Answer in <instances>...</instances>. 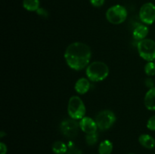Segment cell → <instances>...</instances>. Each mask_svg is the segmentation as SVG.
<instances>
[{
  "mask_svg": "<svg viewBox=\"0 0 155 154\" xmlns=\"http://www.w3.org/2000/svg\"><path fill=\"white\" fill-rule=\"evenodd\" d=\"M92 57L90 47L80 42H73L67 47L64 59L67 64L74 70H81L87 67Z\"/></svg>",
  "mask_w": 155,
  "mask_h": 154,
  "instance_id": "1",
  "label": "cell"
},
{
  "mask_svg": "<svg viewBox=\"0 0 155 154\" xmlns=\"http://www.w3.org/2000/svg\"><path fill=\"white\" fill-rule=\"evenodd\" d=\"M86 73L90 81L95 82H101L105 79L108 75L109 67L104 62L94 61L88 65Z\"/></svg>",
  "mask_w": 155,
  "mask_h": 154,
  "instance_id": "2",
  "label": "cell"
},
{
  "mask_svg": "<svg viewBox=\"0 0 155 154\" xmlns=\"http://www.w3.org/2000/svg\"><path fill=\"white\" fill-rule=\"evenodd\" d=\"M86 112V106L80 97L72 96L70 98L68 105V113L71 119L80 120L85 116Z\"/></svg>",
  "mask_w": 155,
  "mask_h": 154,
  "instance_id": "3",
  "label": "cell"
},
{
  "mask_svg": "<svg viewBox=\"0 0 155 154\" xmlns=\"http://www.w3.org/2000/svg\"><path fill=\"white\" fill-rule=\"evenodd\" d=\"M128 12L127 8L121 5H115L109 8L106 11V18L112 24H121L127 20Z\"/></svg>",
  "mask_w": 155,
  "mask_h": 154,
  "instance_id": "4",
  "label": "cell"
},
{
  "mask_svg": "<svg viewBox=\"0 0 155 154\" xmlns=\"http://www.w3.org/2000/svg\"><path fill=\"white\" fill-rule=\"evenodd\" d=\"M139 54L146 61H154L155 60V41L150 39L141 40L137 44Z\"/></svg>",
  "mask_w": 155,
  "mask_h": 154,
  "instance_id": "5",
  "label": "cell"
},
{
  "mask_svg": "<svg viewBox=\"0 0 155 154\" xmlns=\"http://www.w3.org/2000/svg\"><path fill=\"white\" fill-rule=\"evenodd\" d=\"M95 120L98 128L101 131H105L113 126L116 122V116L110 110H101L96 115Z\"/></svg>",
  "mask_w": 155,
  "mask_h": 154,
  "instance_id": "6",
  "label": "cell"
},
{
  "mask_svg": "<svg viewBox=\"0 0 155 154\" xmlns=\"http://www.w3.org/2000/svg\"><path fill=\"white\" fill-rule=\"evenodd\" d=\"M61 131L68 138L74 139L78 135L79 130L80 129V124L76 119H65L61 122Z\"/></svg>",
  "mask_w": 155,
  "mask_h": 154,
  "instance_id": "7",
  "label": "cell"
},
{
  "mask_svg": "<svg viewBox=\"0 0 155 154\" xmlns=\"http://www.w3.org/2000/svg\"><path fill=\"white\" fill-rule=\"evenodd\" d=\"M139 18L144 24L151 25L155 22V5L146 2L142 5L139 10Z\"/></svg>",
  "mask_w": 155,
  "mask_h": 154,
  "instance_id": "8",
  "label": "cell"
},
{
  "mask_svg": "<svg viewBox=\"0 0 155 154\" xmlns=\"http://www.w3.org/2000/svg\"><path fill=\"white\" fill-rule=\"evenodd\" d=\"M79 124H80V129L86 134L96 133L97 129H98L95 120L88 116H84L83 119H80Z\"/></svg>",
  "mask_w": 155,
  "mask_h": 154,
  "instance_id": "9",
  "label": "cell"
},
{
  "mask_svg": "<svg viewBox=\"0 0 155 154\" xmlns=\"http://www.w3.org/2000/svg\"><path fill=\"white\" fill-rule=\"evenodd\" d=\"M148 32H149V30L146 24H138L133 30V36L134 39L139 42V41L146 39Z\"/></svg>",
  "mask_w": 155,
  "mask_h": 154,
  "instance_id": "10",
  "label": "cell"
},
{
  "mask_svg": "<svg viewBox=\"0 0 155 154\" xmlns=\"http://www.w3.org/2000/svg\"><path fill=\"white\" fill-rule=\"evenodd\" d=\"M144 104L148 110L155 111V86L149 88L145 94Z\"/></svg>",
  "mask_w": 155,
  "mask_h": 154,
  "instance_id": "11",
  "label": "cell"
},
{
  "mask_svg": "<svg viewBox=\"0 0 155 154\" xmlns=\"http://www.w3.org/2000/svg\"><path fill=\"white\" fill-rule=\"evenodd\" d=\"M75 91L80 95H84L89 91L90 88V82L89 79L80 78L76 82L74 86Z\"/></svg>",
  "mask_w": 155,
  "mask_h": 154,
  "instance_id": "12",
  "label": "cell"
},
{
  "mask_svg": "<svg viewBox=\"0 0 155 154\" xmlns=\"http://www.w3.org/2000/svg\"><path fill=\"white\" fill-rule=\"evenodd\" d=\"M139 142L146 149H154L155 147V139L148 134H142L139 136Z\"/></svg>",
  "mask_w": 155,
  "mask_h": 154,
  "instance_id": "13",
  "label": "cell"
},
{
  "mask_svg": "<svg viewBox=\"0 0 155 154\" xmlns=\"http://www.w3.org/2000/svg\"><path fill=\"white\" fill-rule=\"evenodd\" d=\"M51 149L54 154H66L68 150V146L63 141L58 140L53 143Z\"/></svg>",
  "mask_w": 155,
  "mask_h": 154,
  "instance_id": "14",
  "label": "cell"
},
{
  "mask_svg": "<svg viewBox=\"0 0 155 154\" xmlns=\"http://www.w3.org/2000/svg\"><path fill=\"white\" fill-rule=\"evenodd\" d=\"M113 143L110 140H104L99 144L98 153L99 154H111L113 151Z\"/></svg>",
  "mask_w": 155,
  "mask_h": 154,
  "instance_id": "15",
  "label": "cell"
},
{
  "mask_svg": "<svg viewBox=\"0 0 155 154\" xmlns=\"http://www.w3.org/2000/svg\"><path fill=\"white\" fill-rule=\"evenodd\" d=\"M39 0H24L23 7L29 11H37L39 8Z\"/></svg>",
  "mask_w": 155,
  "mask_h": 154,
  "instance_id": "16",
  "label": "cell"
},
{
  "mask_svg": "<svg viewBox=\"0 0 155 154\" xmlns=\"http://www.w3.org/2000/svg\"><path fill=\"white\" fill-rule=\"evenodd\" d=\"M145 72L148 76L155 75V63L154 61H150L145 66Z\"/></svg>",
  "mask_w": 155,
  "mask_h": 154,
  "instance_id": "17",
  "label": "cell"
},
{
  "mask_svg": "<svg viewBox=\"0 0 155 154\" xmlns=\"http://www.w3.org/2000/svg\"><path fill=\"white\" fill-rule=\"evenodd\" d=\"M98 138L97 133L86 134V142L89 146H94L98 142Z\"/></svg>",
  "mask_w": 155,
  "mask_h": 154,
  "instance_id": "18",
  "label": "cell"
},
{
  "mask_svg": "<svg viewBox=\"0 0 155 154\" xmlns=\"http://www.w3.org/2000/svg\"><path fill=\"white\" fill-rule=\"evenodd\" d=\"M147 128L151 131H155V115L149 118L147 122Z\"/></svg>",
  "mask_w": 155,
  "mask_h": 154,
  "instance_id": "19",
  "label": "cell"
},
{
  "mask_svg": "<svg viewBox=\"0 0 155 154\" xmlns=\"http://www.w3.org/2000/svg\"><path fill=\"white\" fill-rule=\"evenodd\" d=\"M66 154H83L82 151L80 149L74 146H71L68 148V150Z\"/></svg>",
  "mask_w": 155,
  "mask_h": 154,
  "instance_id": "20",
  "label": "cell"
},
{
  "mask_svg": "<svg viewBox=\"0 0 155 154\" xmlns=\"http://www.w3.org/2000/svg\"><path fill=\"white\" fill-rule=\"evenodd\" d=\"M91 5L94 7H101L104 4V0H89Z\"/></svg>",
  "mask_w": 155,
  "mask_h": 154,
  "instance_id": "21",
  "label": "cell"
},
{
  "mask_svg": "<svg viewBox=\"0 0 155 154\" xmlns=\"http://www.w3.org/2000/svg\"><path fill=\"white\" fill-rule=\"evenodd\" d=\"M145 85L148 88H149L154 87V82L151 78H147L145 80Z\"/></svg>",
  "mask_w": 155,
  "mask_h": 154,
  "instance_id": "22",
  "label": "cell"
},
{
  "mask_svg": "<svg viewBox=\"0 0 155 154\" xmlns=\"http://www.w3.org/2000/svg\"><path fill=\"white\" fill-rule=\"evenodd\" d=\"M7 146H6L4 143L1 142V143H0V154H6L7 153Z\"/></svg>",
  "mask_w": 155,
  "mask_h": 154,
  "instance_id": "23",
  "label": "cell"
},
{
  "mask_svg": "<svg viewBox=\"0 0 155 154\" xmlns=\"http://www.w3.org/2000/svg\"><path fill=\"white\" fill-rule=\"evenodd\" d=\"M36 12H37L39 15H42V16H44V17H46L47 15H48V13H47L46 11L44 10L43 8H39Z\"/></svg>",
  "mask_w": 155,
  "mask_h": 154,
  "instance_id": "24",
  "label": "cell"
},
{
  "mask_svg": "<svg viewBox=\"0 0 155 154\" xmlns=\"http://www.w3.org/2000/svg\"><path fill=\"white\" fill-rule=\"evenodd\" d=\"M129 154H134V153H129Z\"/></svg>",
  "mask_w": 155,
  "mask_h": 154,
  "instance_id": "25",
  "label": "cell"
},
{
  "mask_svg": "<svg viewBox=\"0 0 155 154\" xmlns=\"http://www.w3.org/2000/svg\"><path fill=\"white\" fill-rule=\"evenodd\" d=\"M154 154H155V153H154Z\"/></svg>",
  "mask_w": 155,
  "mask_h": 154,
  "instance_id": "26",
  "label": "cell"
}]
</instances>
